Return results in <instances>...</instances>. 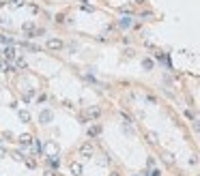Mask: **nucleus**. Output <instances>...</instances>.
Here are the masks:
<instances>
[{"label": "nucleus", "mask_w": 200, "mask_h": 176, "mask_svg": "<svg viewBox=\"0 0 200 176\" xmlns=\"http://www.w3.org/2000/svg\"><path fill=\"white\" fill-rule=\"evenodd\" d=\"M134 176H138V174H134Z\"/></svg>", "instance_id": "b1692460"}, {"label": "nucleus", "mask_w": 200, "mask_h": 176, "mask_svg": "<svg viewBox=\"0 0 200 176\" xmlns=\"http://www.w3.org/2000/svg\"><path fill=\"white\" fill-rule=\"evenodd\" d=\"M52 118H54V114H52V110H48V107L39 112V123H41V125H50Z\"/></svg>", "instance_id": "f03ea898"}, {"label": "nucleus", "mask_w": 200, "mask_h": 176, "mask_svg": "<svg viewBox=\"0 0 200 176\" xmlns=\"http://www.w3.org/2000/svg\"><path fill=\"white\" fill-rule=\"evenodd\" d=\"M45 155H48V157H56V155H58V144H56V142H48V144H45Z\"/></svg>", "instance_id": "423d86ee"}, {"label": "nucleus", "mask_w": 200, "mask_h": 176, "mask_svg": "<svg viewBox=\"0 0 200 176\" xmlns=\"http://www.w3.org/2000/svg\"><path fill=\"white\" fill-rule=\"evenodd\" d=\"M112 176H116V174H112Z\"/></svg>", "instance_id": "5701e85b"}, {"label": "nucleus", "mask_w": 200, "mask_h": 176, "mask_svg": "<svg viewBox=\"0 0 200 176\" xmlns=\"http://www.w3.org/2000/svg\"><path fill=\"white\" fill-rule=\"evenodd\" d=\"M0 71L9 73V65H6V60H0Z\"/></svg>", "instance_id": "dca6fc26"}, {"label": "nucleus", "mask_w": 200, "mask_h": 176, "mask_svg": "<svg viewBox=\"0 0 200 176\" xmlns=\"http://www.w3.org/2000/svg\"><path fill=\"white\" fill-rule=\"evenodd\" d=\"M142 65H144V69H151V67H153V62H151V60H144Z\"/></svg>", "instance_id": "aec40b11"}, {"label": "nucleus", "mask_w": 200, "mask_h": 176, "mask_svg": "<svg viewBox=\"0 0 200 176\" xmlns=\"http://www.w3.org/2000/svg\"><path fill=\"white\" fill-rule=\"evenodd\" d=\"M101 133V125H93L91 129H88V137H97Z\"/></svg>", "instance_id": "9b49d317"}, {"label": "nucleus", "mask_w": 200, "mask_h": 176, "mask_svg": "<svg viewBox=\"0 0 200 176\" xmlns=\"http://www.w3.org/2000/svg\"><path fill=\"white\" fill-rule=\"evenodd\" d=\"M13 159H17V161H24V155H22V153H13Z\"/></svg>", "instance_id": "f3484780"}, {"label": "nucleus", "mask_w": 200, "mask_h": 176, "mask_svg": "<svg viewBox=\"0 0 200 176\" xmlns=\"http://www.w3.org/2000/svg\"><path fill=\"white\" fill-rule=\"evenodd\" d=\"M24 163H26L28 168H37V161H35V159H24Z\"/></svg>", "instance_id": "2eb2a0df"}, {"label": "nucleus", "mask_w": 200, "mask_h": 176, "mask_svg": "<svg viewBox=\"0 0 200 176\" xmlns=\"http://www.w3.org/2000/svg\"><path fill=\"white\" fill-rule=\"evenodd\" d=\"M164 159H166V163H172L174 159H172V155H164Z\"/></svg>", "instance_id": "6ab92c4d"}, {"label": "nucleus", "mask_w": 200, "mask_h": 176, "mask_svg": "<svg viewBox=\"0 0 200 176\" xmlns=\"http://www.w3.org/2000/svg\"><path fill=\"white\" fill-rule=\"evenodd\" d=\"M0 58H2V47H0Z\"/></svg>", "instance_id": "4be33fe9"}, {"label": "nucleus", "mask_w": 200, "mask_h": 176, "mask_svg": "<svg viewBox=\"0 0 200 176\" xmlns=\"http://www.w3.org/2000/svg\"><path fill=\"white\" fill-rule=\"evenodd\" d=\"M97 116H101V107H97V105H93V107H88V110H86V116H84V123H86L88 118H97Z\"/></svg>", "instance_id": "39448f33"}, {"label": "nucleus", "mask_w": 200, "mask_h": 176, "mask_svg": "<svg viewBox=\"0 0 200 176\" xmlns=\"http://www.w3.org/2000/svg\"><path fill=\"white\" fill-rule=\"evenodd\" d=\"M17 116H19V120H22V123H30V120H32V116H30V112H28V110H19V112H17Z\"/></svg>", "instance_id": "1a4fd4ad"}, {"label": "nucleus", "mask_w": 200, "mask_h": 176, "mask_svg": "<svg viewBox=\"0 0 200 176\" xmlns=\"http://www.w3.org/2000/svg\"><path fill=\"white\" fill-rule=\"evenodd\" d=\"M45 47H48L50 52H60V49H65V41L58 39V37H50V39L45 41Z\"/></svg>", "instance_id": "f257e3e1"}, {"label": "nucleus", "mask_w": 200, "mask_h": 176, "mask_svg": "<svg viewBox=\"0 0 200 176\" xmlns=\"http://www.w3.org/2000/svg\"><path fill=\"white\" fill-rule=\"evenodd\" d=\"M45 176H56V172L54 170H45Z\"/></svg>", "instance_id": "412c9836"}, {"label": "nucleus", "mask_w": 200, "mask_h": 176, "mask_svg": "<svg viewBox=\"0 0 200 176\" xmlns=\"http://www.w3.org/2000/svg\"><path fill=\"white\" fill-rule=\"evenodd\" d=\"M131 24H134L131 17H121V19H118V26H121V28H129Z\"/></svg>", "instance_id": "ddd939ff"}, {"label": "nucleus", "mask_w": 200, "mask_h": 176, "mask_svg": "<svg viewBox=\"0 0 200 176\" xmlns=\"http://www.w3.org/2000/svg\"><path fill=\"white\" fill-rule=\"evenodd\" d=\"M0 43L9 47V45H15V39H11L9 35H0Z\"/></svg>", "instance_id": "9d476101"}, {"label": "nucleus", "mask_w": 200, "mask_h": 176, "mask_svg": "<svg viewBox=\"0 0 200 176\" xmlns=\"http://www.w3.org/2000/svg\"><path fill=\"white\" fill-rule=\"evenodd\" d=\"M32 140H35V137H32L30 133H24V135H19V144H22V146H32Z\"/></svg>", "instance_id": "6e6552de"}, {"label": "nucleus", "mask_w": 200, "mask_h": 176, "mask_svg": "<svg viewBox=\"0 0 200 176\" xmlns=\"http://www.w3.org/2000/svg\"><path fill=\"white\" fill-rule=\"evenodd\" d=\"M69 170H71L73 176H82V172H84L82 163H78V161H71V163H69Z\"/></svg>", "instance_id": "0eeeda50"}, {"label": "nucleus", "mask_w": 200, "mask_h": 176, "mask_svg": "<svg viewBox=\"0 0 200 176\" xmlns=\"http://www.w3.org/2000/svg\"><path fill=\"white\" fill-rule=\"evenodd\" d=\"M4 157H6V148H4V146H0V159H4Z\"/></svg>", "instance_id": "a211bd4d"}, {"label": "nucleus", "mask_w": 200, "mask_h": 176, "mask_svg": "<svg viewBox=\"0 0 200 176\" xmlns=\"http://www.w3.org/2000/svg\"><path fill=\"white\" fill-rule=\"evenodd\" d=\"M2 56H4V60H13V58H17V49H15V45H9L6 49H2Z\"/></svg>", "instance_id": "7ed1b4c3"}, {"label": "nucleus", "mask_w": 200, "mask_h": 176, "mask_svg": "<svg viewBox=\"0 0 200 176\" xmlns=\"http://www.w3.org/2000/svg\"><path fill=\"white\" fill-rule=\"evenodd\" d=\"M48 166H50L52 170H56V168L60 166V161H58V155H56V157H48Z\"/></svg>", "instance_id": "f8f14e48"}, {"label": "nucleus", "mask_w": 200, "mask_h": 176, "mask_svg": "<svg viewBox=\"0 0 200 176\" xmlns=\"http://www.w3.org/2000/svg\"><path fill=\"white\" fill-rule=\"evenodd\" d=\"M80 153H82L84 157H93V155H95V146H93L91 142H86V144L80 146Z\"/></svg>", "instance_id": "20e7f679"}, {"label": "nucleus", "mask_w": 200, "mask_h": 176, "mask_svg": "<svg viewBox=\"0 0 200 176\" xmlns=\"http://www.w3.org/2000/svg\"><path fill=\"white\" fill-rule=\"evenodd\" d=\"M35 94H37L35 88H32V90H26V92H24V103H30V101L35 99Z\"/></svg>", "instance_id": "4468645a"}]
</instances>
